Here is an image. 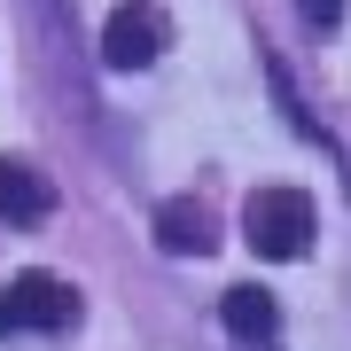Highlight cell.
Returning <instances> with one entry per match:
<instances>
[{
	"instance_id": "7",
	"label": "cell",
	"mask_w": 351,
	"mask_h": 351,
	"mask_svg": "<svg viewBox=\"0 0 351 351\" xmlns=\"http://www.w3.org/2000/svg\"><path fill=\"white\" fill-rule=\"evenodd\" d=\"M297 8H304V24H320V32L343 24V0H297Z\"/></svg>"
},
{
	"instance_id": "6",
	"label": "cell",
	"mask_w": 351,
	"mask_h": 351,
	"mask_svg": "<svg viewBox=\"0 0 351 351\" xmlns=\"http://www.w3.org/2000/svg\"><path fill=\"white\" fill-rule=\"evenodd\" d=\"M219 320H226V336H242V343H274V328H281V304L265 297V289H226L219 297Z\"/></svg>"
},
{
	"instance_id": "5",
	"label": "cell",
	"mask_w": 351,
	"mask_h": 351,
	"mask_svg": "<svg viewBox=\"0 0 351 351\" xmlns=\"http://www.w3.org/2000/svg\"><path fill=\"white\" fill-rule=\"evenodd\" d=\"M211 211H203V203L195 195H172V203H164V211H156V250L164 258H211Z\"/></svg>"
},
{
	"instance_id": "8",
	"label": "cell",
	"mask_w": 351,
	"mask_h": 351,
	"mask_svg": "<svg viewBox=\"0 0 351 351\" xmlns=\"http://www.w3.org/2000/svg\"><path fill=\"white\" fill-rule=\"evenodd\" d=\"M0 336H16V304H8V289H0Z\"/></svg>"
},
{
	"instance_id": "2",
	"label": "cell",
	"mask_w": 351,
	"mask_h": 351,
	"mask_svg": "<svg viewBox=\"0 0 351 351\" xmlns=\"http://www.w3.org/2000/svg\"><path fill=\"white\" fill-rule=\"evenodd\" d=\"M164 47H172V16H164L156 0L110 8V24H101V63H110V71H149Z\"/></svg>"
},
{
	"instance_id": "3",
	"label": "cell",
	"mask_w": 351,
	"mask_h": 351,
	"mask_svg": "<svg viewBox=\"0 0 351 351\" xmlns=\"http://www.w3.org/2000/svg\"><path fill=\"white\" fill-rule=\"evenodd\" d=\"M8 304H16V328H78V289L39 274V265L8 281Z\"/></svg>"
},
{
	"instance_id": "1",
	"label": "cell",
	"mask_w": 351,
	"mask_h": 351,
	"mask_svg": "<svg viewBox=\"0 0 351 351\" xmlns=\"http://www.w3.org/2000/svg\"><path fill=\"white\" fill-rule=\"evenodd\" d=\"M242 234H250L258 258H304L320 234V211L304 188H258L250 203H242Z\"/></svg>"
},
{
	"instance_id": "4",
	"label": "cell",
	"mask_w": 351,
	"mask_h": 351,
	"mask_svg": "<svg viewBox=\"0 0 351 351\" xmlns=\"http://www.w3.org/2000/svg\"><path fill=\"white\" fill-rule=\"evenodd\" d=\"M47 211H55V180L39 164H24V156H0V219L8 226H39Z\"/></svg>"
}]
</instances>
